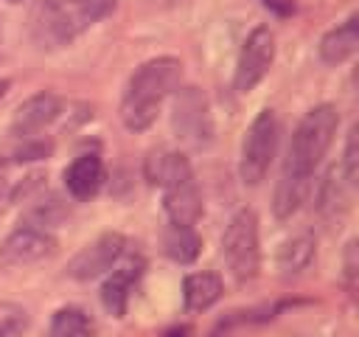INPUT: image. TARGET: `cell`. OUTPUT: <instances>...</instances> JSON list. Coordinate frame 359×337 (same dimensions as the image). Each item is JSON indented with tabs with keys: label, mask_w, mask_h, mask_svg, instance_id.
<instances>
[{
	"label": "cell",
	"mask_w": 359,
	"mask_h": 337,
	"mask_svg": "<svg viewBox=\"0 0 359 337\" xmlns=\"http://www.w3.org/2000/svg\"><path fill=\"white\" fill-rule=\"evenodd\" d=\"M182 81V65L174 56H154L146 59L126 81L121 95V121L129 132H146L165 98L180 87Z\"/></svg>",
	"instance_id": "obj_1"
},
{
	"label": "cell",
	"mask_w": 359,
	"mask_h": 337,
	"mask_svg": "<svg viewBox=\"0 0 359 337\" xmlns=\"http://www.w3.org/2000/svg\"><path fill=\"white\" fill-rule=\"evenodd\" d=\"M337 129H339V112L334 104L311 107L294 126V135H292V143H289V152L283 160L280 183L311 188V177H314L317 166L323 163L325 152L331 149Z\"/></svg>",
	"instance_id": "obj_2"
},
{
	"label": "cell",
	"mask_w": 359,
	"mask_h": 337,
	"mask_svg": "<svg viewBox=\"0 0 359 337\" xmlns=\"http://www.w3.org/2000/svg\"><path fill=\"white\" fill-rule=\"evenodd\" d=\"M146 177L151 185L163 188V208L168 225L194 227L202 216V194L194 177V168L182 152H151L146 157Z\"/></svg>",
	"instance_id": "obj_3"
},
{
	"label": "cell",
	"mask_w": 359,
	"mask_h": 337,
	"mask_svg": "<svg viewBox=\"0 0 359 337\" xmlns=\"http://www.w3.org/2000/svg\"><path fill=\"white\" fill-rule=\"evenodd\" d=\"M112 11L115 0H42L34 14V39L39 48L70 45Z\"/></svg>",
	"instance_id": "obj_4"
},
{
	"label": "cell",
	"mask_w": 359,
	"mask_h": 337,
	"mask_svg": "<svg viewBox=\"0 0 359 337\" xmlns=\"http://www.w3.org/2000/svg\"><path fill=\"white\" fill-rule=\"evenodd\" d=\"M222 258L238 284H247L261 270L258 216L252 208H238L222 233Z\"/></svg>",
	"instance_id": "obj_5"
},
{
	"label": "cell",
	"mask_w": 359,
	"mask_h": 337,
	"mask_svg": "<svg viewBox=\"0 0 359 337\" xmlns=\"http://www.w3.org/2000/svg\"><path fill=\"white\" fill-rule=\"evenodd\" d=\"M278 152V118L272 110H261L241 140V157H238V174L247 185H258Z\"/></svg>",
	"instance_id": "obj_6"
},
{
	"label": "cell",
	"mask_w": 359,
	"mask_h": 337,
	"mask_svg": "<svg viewBox=\"0 0 359 337\" xmlns=\"http://www.w3.org/2000/svg\"><path fill=\"white\" fill-rule=\"evenodd\" d=\"M174 132L180 140L188 146H208L213 138V121H210V107L208 98L199 87H177L174 90Z\"/></svg>",
	"instance_id": "obj_7"
},
{
	"label": "cell",
	"mask_w": 359,
	"mask_h": 337,
	"mask_svg": "<svg viewBox=\"0 0 359 337\" xmlns=\"http://www.w3.org/2000/svg\"><path fill=\"white\" fill-rule=\"evenodd\" d=\"M275 62V37L266 25H258L247 34L241 51H238V62H236V76H233V87L238 93H250L252 87H258L264 81V76L269 73Z\"/></svg>",
	"instance_id": "obj_8"
},
{
	"label": "cell",
	"mask_w": 359,
	"mask_h": 337,
	"mask_svg": "<svg viewBox=\"0 0 359 337\" xmlns=\"http://www.w3.org/2000/svg\"><path fill=\"white\" fill-rule=\"evenodd\" d=\"M56 239L48 227L22 222L17 225L0 244V264L3 267H31L48 256H53Z\"/></svg>",
	"instance_id": "obj_9"
},
{
	"label": "cell",
	"mask_w": 359,
	"mask_h": 337,
	"mask_svg": "<svg viewBox=\"0 0 359 337\" xmlns=\"http://www.w3.org/2000/svg\"><path fill=\"white\" fill-rule=\"evenodd\" d=\"M123 253H126V239L121 233H101L73 256V261L67 264V275L76 281H93L109 272L123 258Z\"/></svg>",
	"instance_id": "obj_10"
},
{
	"label": "cell",
	"mask_w": 359,
	"mask_h": 337,
	"mask_svg": "<svg viewBox=\"0 0 359 337\" xmlns=\"http://www.w3.org/2000/svg\"><path fill=\"white\" fill-rule=\"evenodd\" d=\"M143 270H146V261H143L140 256H126V253H123V258L109 270L107 281L101 284V303H104V309H107L109 315H115V317H123V315H126L129 295H132L135 284L140 281Z\"/></svg>",
	"instance_id": "obj_11"
},
{
	"label": "cell",
	"mask_w": 359,
	"mask_h": 337,
	"mask_svg": "<svg viewBox=\"0 0 359 337\" xmlns=\"http://www.w3.org/2000/svg\"><path fill=\"white\" fill-rule=\"evenodd\" d=\"M62 112V101L53 93H36L31 98H25L11 118V135L17 138H34L36 132H42L45 126H50Z\"/></svg>",
	"instance_id": "obj_12"
},
{
	"label": "cell",
	"mask_w": 359,
	"mask_h": 337,
	"mask_svg": "<svg viewBox=\"0 0 359 337\" xmlns=\"http://www.w3.org/2000/svg\"><path fill=\"white\" fill-rule=\"evenodd\" d=\"M104 185V160L95 152H84L73 157V163L65 168V188L73 199H90Z\"/></svg>",
	"instance_id": "obj_13"
},
{
	"label": "cell",
	"mask_w": 359,
	"mask_h": 337,
	"mask_svg": "<svg viewBox=\"0 0 359 337\" xmlns=\"http://www.w3.org/2000/svg\"><path fill=\"white\" fill-rule=\"evenodd\" d=\"M356 48H359V17L351 14L345 22H339L337 28L323 34L317 51L325 65H342L356 53Z\"/></svg>",
	"instance_id": "obj_14"
},
{
	"label": "cell",
	"mask_w": 359,
	"mask_h": 337,
	"mask_svg": "<svg viewBox=\"0 0 359 337\" xmlns=\"http://www.w3.org/2000/svg\"><path fill=\"white\" fill-rule=\"evenodd\" d=\"M222 292H224V284L210 270L188 272L182 278V306L188 312H208L213 303H219Z\"/></svg>",
	"instance_id": "obj_15"
},
{
	"label": "cell",
	"mask_w": 359,
	"mask_h": 337,
	"mask_svg": "<svg viewBox=\"0 0 359 337\" xmlns=\"http://www.w3.org/2000/svg\"><path fill=\"white\" fill-rule=\"evenodd\" d=\"M314 258H317V239L311 233H297L280 244L278 270L283 278H297L314 264Z\"/></svg>",
	"instance_id": "obj_16"
},
{
	"label": "cell",
	"mask_w": 359,
	"mask_h": 337,
	"mask_svg": "<svg viewBox=\"0 0 359 337\" xmlns=\"http://www.w3.org/2000/svg\"><path fill=\"white\" fill-rule=\"evenodd\" d=\"M93 320L79 306H62L53 312L45 337H93Z\"/></svg>",
	"instance_id": "obj_17"
},
{
	"label": "cell",
	"mask_w": 359,
	"mask_h": 337,
	"mask_svg": "<svg viewBox=\"0 0 359 337\" xmlns=\"http://www.w3.org/2000/svg\"><path fill=\"white\" fill-rule=\"evenodd\" d=\"M345 188H348V180L342 177V171L337 166H331L317 188V197H314L317 211L325 216H337V211H342V205H345Z\"/></svg>",
	"instance_id": "obj_18"
},
{
	"label": "cell",
	"mask_w": 359,
	"mask_h": 337,
	"mask_svg": "<svg viewBox=\"0 0 359 337\" xmlns=\"http://www.w3.org/2000/svg\"><path fill=\"white\" fill-rule=\"evenodd\" d=\"M199 247H202V239L196 236L194 227H188V225H171L165 230V253L177 264H191L199 256Z\"/></svg>",
	"instance_id": "obj_19"
},
{
	"label": "cell",
	"mask_w": 359,
	"mask_h": 337,
	"mask_svg": "<svg viewBox=\"0 0 359 337\" xmlns=\"http://www.w3.org/2000/svg\"><path fill=\"white\" fill-rule=\"evenodd\" d=\"M28 329V312L17 303H0V337H22Z\"/></svg>",
	"instance_id": "obj_20"
},
{
	"label": "cell",
	"mask_w": 359,
	"mask_h": 337,
	"mask_svg": "<svg viewBox=\"0 0 359 337\" xmlns=\"http://www.w3.org/2000/svg\"><path fill=\"white\" fill-rule=\"evenodd\" d=\"M356 138H359V129L351 126L348 138H345V149H342V163H339V171L348 180V185H353L356 177H359V146H356Z\"/></svg>",
	"instance_id": "obj_21"
},
{
	"label": "cell",
	"mask_w": 359,
	"mask_h": 337,
	"mask_svg": "<svg viewBox=\"0 0 359 337\" xmlns=\"http://www.w3.org/2000/svg\"><path fill=\"white\" fill-rule=\"evenodd\" d=\"M353 278H356V242H348V250H345V284H348V289H353Z\"/></svg>",
	"instance_id": "obj_22"
},
{
	"label": "cell",
	"mask_w": 359,
	"mask_h": 337,
	"mask_svg": "<svg viewBox=\"0 0 359 337\" xmlns=\"http://www.w3.org/2000/svg\"><path fill=\"white\" fill-rule=\"evenodd\" d=\"M269 11H275L278 17H289L292 11H294V3L292 0H261Z\"/></svg>",
	"instance_id": "obj_23"
},
{
	"label": "cell",
	"mask_w": 359,
	"mask_h": 337,
	"mask_svg": "<svg viewBox=\"0 0 359 337\" xmlns=\"http://www.w3.org/2000/svg\"><path fill=\"white\" fill-rule=\"evenodd\" d=\"M6 197H11V191H8V177H6V163L0 160V202H3Z\"/></svg>",
	"instance_id": "obj_24"
},
{
	"label": "cell",
	"mask_w": 359,
	"mask_h": 337,
	"mask_svg": "<svg viewBox=\"0 0 359 337\" xmlns=\"http://www.w3.org/2000/svg\"><path fill=\"white\" fill-rule=\"evenodd\" d=\"M6 90H8V79H0V98L6 95Z\"/></svg>",
	"instance_id": "obj_25"
},
{
	"label": "cell",
	"mask_w": 359,
	"mask_h": 337,
	"mask_svg": "<svg viewBox=\"0 0 359 337\" xmlns=\"http://www.w3.org/2000/svg\"><path fill=\"white\" fill-rule=\"evenodd\" d=\"M6 3H11V6H17V3H22V0H6Z\"/></svg>",
	"instance_id": "obj_26"
}]
</instances>
